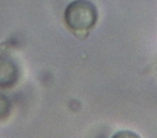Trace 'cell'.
I'll use <instances>...</instances> for the list:
<instances>
[{
	"label": "cell",
	"instance_id": "1",
	"mask_svg": "<svg viewBox=\"0 0 157 138\" xmlns=\"http://www.w3.org/2000/svg\"><path fill=\"white\" fill-rule=\"evenodd\" d=\"M63 19L67 29L72 32L87 33L98 22V8L91 0H73L65 8Z\"/></svg>",
	"mask_w": 157,
	"mask_h": 138
},
{
	"label": "cell",
	"instance_id": "2",
	"mask_svg": "<svg viewBox=\"0 0 157 138\" xmlns=\"http://www.w3.org/2000/svg\"><path fill=\"white\" fill-rule=\"evenodd\" d=\"M20 77L19 65L8 52L0 50V90H9L18 84Z\"/></svg>",
	"mask_w": 157,
	"mask_h": 138
},
{
	"label": "cell",
	"instance_id": "3",
	"mask_svg": "<svg viewBox=\"0 0 157 138\" xmlns=\"http://www.w3.org/2000/svg\"><path fill=\"white\" fill-rule=\"evenodd\" d=\"M11 113V102L5 94L0 93V121H5Z\"/></svg>",
	"mask_w": 157,
	"mask_h": 138
},
{
	"label": "cell",
	"instance_id": "4",
	"mask_svg": "<svg viewBox=\"0 0 157 138\" xmlns=\"http://www.w3.org/2000/svg\"><path fill=\"white\" fill-rule=\"evenodd\" d=\"M111 138H142L137 132H132V130H120L115 132Z\"/></svg>",
	"mask_w": 157,
	"mask_h": 138
}]
</instances>
